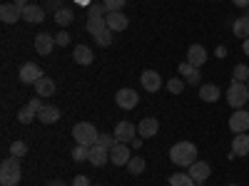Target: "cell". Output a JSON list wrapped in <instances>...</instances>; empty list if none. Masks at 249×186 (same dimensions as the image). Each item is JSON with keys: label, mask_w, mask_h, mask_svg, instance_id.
<instances>
[{"label": "cell", "mask_w": 249, "mask_h": 186, "mask_svg": "<svg viewBox=\"0 0 249 186\" xmlns=\"http://www.w3.org/2000/svg\"><path fill=\"white\" fill-rule=\"evenodd\" d=\"M170 159H172V164H177V167H187V169H190L192 164L197 161L195 141H177L175 147L170 149Z\"/></svg>", "instance_id": "1"}, {"label": "cell", "mask_w": 249, "mask_h": 186, "mask_svg": "<svg viewBox=\"0 0 249 186\" xmlns=\"http://www.w3.org/2000/svg\"><path fill=\"white\" fill-rule=\"evenodd\" d=\"M23 179V169H20V156H8L0 164V184L3 186H18Z\"/></svg>", "instance_id": "2"}, {"label": "cell", "mask_w": 249, "mask_h": 186, "mask_svg": "<svg viewBox=\"0 0 249 186\" xmlns=\"http://www.w3.org/2000/svg\"><path fill=\"white\" fill-rule=\"evenodd\" d=\"M72 137L77 144H82V147H95L97 139H100V132L95 129V124L90 122H77L72 127Z\"/></svg>", "instance_id": "3"}, {"label": "cell", "mask_w": 249, "mask_h": 186, "mask_svg": "<svg viewBox=\"0 0 249 186\" xmlns=\"http://www.w3.org/2000/svg\"><path fill=\"white\" fill-rule=\"evenodd\" d=\"M227 105L232 109H242L244 105H249V87L247 82H232L227 90Z\"/></svg>", "instance_id": "4"}, {"label": "cell", "mask_w": 249, "mask_h": 186, "mask_svg": "<svg viewBox=\"0 0 249 186\" xmlns=\"http://www.w3.org/2000/svg\"><path fill=\"white\" fill-rule=\"evenodd\" d=\"M115 102H117V107L120 109H135L140 105V94L130 87H122L117 94H115Z\"/></svg>", "instance_id": "5"}, {"label": "cell", "mask_w": 249, "mask_h": 186, "mask_svg": "<svg viewBox=\"0 0 249 186\" xmlns=\"http://www.w3.org/2000/svg\"><path fill=\"white\" fill-rule=\"evenodd\" d=\"M18 77H20V82H25V85H35V82H37V79H43L45 75H43V70H40L35 62H25V65L20 67Z\"/></svg>", "instance_id": "6"}, {"label": "cell", "mask_w": 249, "mask_h": 186, "mask_svg": "<svg viewBox=\"0 0 249 186\" xmlns=\"http://www.w3.org/2000/svg\"><path fill=\"white\" fill-rule=\"evenodd\" d=\"M132 159V154H130V147L127 144H115V147L110 149V161L115 164V167H127V161Z\"/></svg>", "instance_id": "7"}, {"label": "cell", "mask_w": 249, "mask_h": 186, "mask_svg": "<svg viewBox=\"0 0 249 186\" xmlns=\"http://www.w3.org/2000/svg\"><path fill=\"white\" fill-rule=\"evenodd\" d=\"M230 129H232L234 134H244V132H249V112L237 109V112L230 117Z\"/></svg>", "instance_id": "8"}, {"label": "cell", "mask_w": 249, "mask_h": 186, "mask_svg": "<svg viewBox=\"0 0 249 186\" xmlns=\"http://www.w3.org/2000/svg\"><path fill=\"white\" fill-rule=\"evenodd\" d=\"M140 82H142V87L147 90V92H160V87H162V77H160V72H155V70H144L142 75H140Z\"/></svg>", "instance_id": "9"}, {"label": "cell", "mask_w": 249, "mask_h": 186, "mask_svg": "<svg viewBox=\"0 0 249 186\" xmlns=\"http://www.w3.org/2000/svg\"><path fill=\"white\" fill-rule=\"evenodd\" d=\"M53 47H55V35H50V32H40V35L35 37V52H37V55L48 57V55L53 52Z\"/></svg>", "instance_id": "10"}, {"label": "cell", "mask_w": 249, "mask_h": 186, "mask_svg": "<svg viewBox=\"0 0 249 186\" xmlns=\"http://www.w3.org/2000/svg\"><path fill=\"white\" fill-rule=\"evenodd\" d=\"M105 23H107V28L112 32H122V30L130 28V20H127V15H122V10L120 13H107L105 15Z\"/></svg>", "instance_id": "11"}, {"label": "cell", "mask_w": 249, "mask_h": 186, "mask_svg": "<svg viewBox=\"0 0 249 186\" xmlns=\"http://www.w3.org/2000/svg\"><path fill=\"white\" fill-rule=\"evenodd\" d=\"M187 174H190L197 184H204L207 179H210V174H212V169H210V164H207V161H195L192 164V167H190V171H187Z\"/></svg>", "instance_id": "12"}, {"label": "cell", "mask_w": 249, "mask_h": 186, "mask_svg": "<svg viewBox=\"0 0 249 186\" xmlns=\"http://www.w3.org/2000/svg\"><path fill=\"white\" fill-rule=\"evenodd\" d=\"M160 132V122L155 119V117H144L140 124H137V134L142 137V139H150V137H155Z\"/></svg>", "instance_id": "13"}, {"label": "cell", "mask_w": 249, "mask_h": 186, "mask_svg": "<svg viewBox=\"0 0 249 186\" xmlns=\"http://www.w3.org/2000/svg\"><path fill=\"white\" fill-rule=\"evenodd\" d=\"M115 139L120 144H130L135 139V124L132 122H120L115 127Z\"/></svg>", "instance_id": "14"}, {"label": "cell", "mask_w": 249, "mask_h": 186, "mask_svg": "<svg viewBox=\"0 0 249 186\" xmlns=\"http://www.w3.org/2000/svg\"><path fill=\"white\" fill-rule=\"evenodd\" d=\"M20 17H23V10H20L15 3H5L3 8H0V20H3L5 25H13V23H18Z\"/></svg>", "instance_id": "15"}, {"label": "cell", "mask_w": 249, "mask_h": 186, "mask_svg": "<svg viewBox=\"0 0 249 186\" xmlns=\"http://www.w3.org/2000/svg\"><path fill=\"white\" fill-rule=\"evenodd\" d=\"M187 62H190L192 67H202L207 62V50L202 45H190L187 47Z\"/></svg>", "instance_id": "16"}, {"label": "cell", "mask_w": 249, "mask_h": 186, "mask_svg": "<svg viewBox=\"0 0 249 186\" xmlns=\"http://www.w3.org/2000/svg\"><path fill=\"white\" fill-rule=\"evenodd\" d=\"M88 161L92 164V167H105V164L110 161V149L95 144V147H90V159Z\"/></svg>", "instance_id": "17"}, {"label": "cell", "mask_w": 249, "mask_h": 186, "mask_svg": "<svg viewBox=\"0 0 249 186\" xmlns=\"http://www.w3.org/2000/svg\"><path fill=\"white\" fill-rule=\"evenodd\" d=\"M249 154V134H234L232 139V156H247Z\"/></svg>", "instance_id": "18"}, {"label": "cell", "mask_w": 249, "mask_h": 186, "mask_svg": "<svg viewBox=\"0 0 249 186\" xmlns=\"http://www.w3.org/2000/svg\"><path fill=\"white\" fill-rule=\"evenodd\" d=\"M72 60L77 62V65H92V62H95V52L88 47V45H77L75 47V52H72Z\"/></svg>", "instance_id": "19"}, {"label": "cell", "mask_w": 249, "mask_h": 186, "mask_svg": "<svg viewBox=\"0 0 249 186\" xmlns=\"http://www.w3.org/2000/svg\"><path fill=\"white\" fill-rule=\"evenodd\" d=\"M179 75H184V82H187V85H199V82H202L199 67H192L190 62H182V65H179Z\"/></svg>", "instance_id": "20"}, {"label": "cell", "mask_w": 249, "mask_h": 186, "mask_svg": "<svg viewBox=\"0 0 249 186\" xmlns=\"http://www.w3.org/2000/svg\"><path fill=\"white\" fill-rule=\"evenodd\" d=\"M23 20H25V23H43V20H45V8H40V5H28L25 10H23Z\"/></svg>", "instance_id": "21"}, {"label": "cell", "mask_w": 249, "mask_h": 186, "mask_svg": "<svg viewBox=\"0 0 249 186\" xmlns=\"http://www.w3.org/2000/svg\"><path fill=\"white\" fill-rule=\"evenodd\" d=\"M85 28H88V32L95 37L97 32H102V30H107V23H105V15H88V23H85Z\"/></svg>", "instance_id": "22"}, {"label": "cell", "mask_w": 249, "mask_h": 186, "mask_svg": "<svg viewBox=\"0 0 249 186\" xmlns=\"http://www.w3.org/2000/svg\"><path fill=\"white\" fill-rule=\"evenodd\" d=\"M232 32H234V37H242V40L249 37V15H242V17L234 20V23H232Z\"/></svg>", "instance_id": "23"}, {"label": "cell", "mask_w": 249, "mask_h": 186, "mask_svg": "<svg viewBox=\"0 0 249 186\" xmlns=\"http://www.w3.org/2000/svg\"><path fill=\"white\" fill-rule=\"evenodd\" d=\"M35 92H37L40 97H53V94H55V79H50V77L37 79V82H35Z\"/></svg>", "instance_id": "24"}, {"label": "cell", "mask_w": 249, "mask_h": 186, "mask_svg": "<svg viewBox=\"0 0 249 186\" xmlns=\"http://www.w3.org/2000/svg\"><path fill=\"white\" fill-rule=\"evenodd\" d=\"M37 119L43 122V124H55V122L60 119V109H57V107H50V105H45L43 109L37 112Z\"/></svg>", "instance_id": "25"}, {"label": "cell", "mask_w": 249, "mask_h": 186, "mask_svg": "<svg viewBox=\"0 0 249 186\" xmlns=\"http://www.w3.org/2000/svg\"><path fill=\"white\" fill-rule=\"evenodd\" d=\"M219 94H222V92H219L217 85H202V87H199V99H202V102H217Z\"/></svg>", "instance_id": "26"}, {"label": "cell", "mask_w": 249, "mask_h": 186, "mask_svg": "<svg viewBox=\"0 0 249 186\" xmlns=\"http://www.w3.org/2000/svg\"><path fill=\"white\" fill-rule=\"evenodd\" d=\"M72 20H75V13H72L70 8H60V10H55V23H57L60 28H68Z\"/></svg>", "instance_id": "27"}, {"label": "cell", "mask_w": 249, "mask_h": 186, "mask_svg": "<svg viewBox=\"0 0 249 186\" xmlns=\"http://www.w3.org/2000/svg\"><path fill=\"white\" fill-rule=\"evenodd\" d=\"M112 40H115V32L107 28V30H102V32L95 35V45H97V47H110Z\"/></svg>", "instance_id": "28"}, {"label": "cell", "mask_w": 249, "mask_h": 186, "mask_svg": "<svg viewBox=\"0 0 249 186\" xmlns=\"http://www.w3.org/2000/svg\"><path fill=\"white\" fill-rule=\"evenodd\" d=\"M170 186H197V181L190 174H172L170 176Z\"/></svg>", "instance_id": "29"}, {"label": "cell", "mask_w": 249, "mask_h": 186, "mask_svg": "<svg viewBox=\"0 0 249 186\" xmlns=\"http://www.w3.org/2000/svg\"><path fill=\"white\" fill-rule=\"evenodd\" d=\"M144 167H147V164H144V159H142V156H132V159L127 161V171H130V174H135V176H140V174L144 171Z\"/></svg>", "instance_id": "30"}, {"label": "cell", "mask_w": 249, "mask_h": 186, "mask_svg": "<svg viewBox=\"0 0 249 186\" xmlns=\"http://www.w3.org/2000/svg\"><path fill=\"white\" fill-rule=\"evenodd\" d=\"M35 117H37V112H35V109H30V107H23V109L18 112V122H20V124H30Z\"/></svg>", "instance_id": "31"}, {"label": "cell", "mask_w": 249, "mask_h": 186, "mask_svg": "<svg viewBox=\"0 0 249 186\" xmlns=\"http://www.w3.org/2000/svg\"><path fill=\"white\" fill-rule=\"evenodd\" d=\"M25 154H28V144L25 141L18 139V141L10 144V156H25Z\"/></svg>", "instance_id": "32"}, {"label": "cell", "mask_w": 249, "mask_h": 186, "mask_svg": "<svg viewBox=\"0 0 249 186\" xmlns=\"http://www.w3.org/2000/svg\"><path fill=\"white\" fill-rule=\"evenodd\" d=\"M72 159H75V161H88V159H90V147H82V144H77V147L72 149Z\"/></svg>", "instance_id": "33"}, {"label": "cell", "mask_w": 249, "mask_h": 186, "mask_svg": "<svg viewBox=\"0 0 249 186\" xmlns=\"http://www.w3.org/2000/svg\"><path fill=\"white\" fill-rule=\"evenodd\" d=\"M232 77H234L232 82H247L249 79V67L247 65H237L234 72H232Z\"/></svg>", "instance_id": "34"}, {"label": "cell", "mask_w": 249, "mask_h": 186, "mask_svg": "<svg viewBox=\"0 0 249 186\" xmlns=\"http://www.w3.org/2000/svg\"><path fill=\"white\" fill-rule=\"evenodd\" d=\"M124 3H127V0H102V5H105L107 13H120L124 8Z\"/></svg>", "instance_id": "35"}, {"label": "cell", "mask_w": 249, "mask_h": 186, "mask_svg": "<svg viewBox=\"0 0 249 186\" xmlns=\"http://www.w3.org/2000/svg\"><path fill=\"white\" fill-rule=\"evenodd\" d=\"M184 85H187L184 79H177V77H172V79L167 82V90H170V94H182Z\"/></svg>", "instance_id": "36"}, {"label": "cell", "mask_w": 249, "mask_h": 186, "mask_svg": "<svg viewBox=\"0 0 249 186\" xmlns=\"http://www.w3.org/2000/svg\"><path fill=\"white\" fill-rule=\"evenodd\" d=\"M97 144H100V147H105V149H112L117 144V139H115V134H100Z\"/></svg>", "instance_id": "37"}, {"label": "cell", "mask_w": 249, "mask_h": 186, "mask_svg": "<svg viewBox=\"0 0 249 186\" xmlns=\"http://www.w3.org/2000/svg\"><path fill=\"white\" fill-rule=\"evenodd\" d=\"M55 45H57V47H68V45H70V32H68V30H60V32L55 35Z\"/></svg>", "instance_id": "38"}, {"label": "cell", "mask_w": 249, "mask_h": 186, "mask_svg": "<svg viewBox=\"0 0 249 186\" xmlns=\"http://www.w3.org/2000/svg\"><path fill=\"white\" fill-rule=\"evenodd\" d=\"M107 10H105V5L102 3H95V5H90V10H88V15H105Z\"/></svg>", "instance_id": "39"}, {"label": "cell", "mask_w": 249, "mask_h": 186, "mask_svg": "<svg viewBox=\"0 0 249 186\" xmlns=\"http://www.w3.org/2000/svg\"><path fill=\"white\" fill-rule=\"evenodd\" d=\"M28 107H30V109H35V112H40V109H43V107H45V105H43V102H40V99H37V97H33V99H30V102H28Z\"/></svg>", "instance_id": "40"}, {"label": "cell", "mask_w": 249, "mask_h": 186, "mask_svg": "<svg viewBox=\"0 0 249 186\" xmlns=\"http://www.w3.org/2000/svg\"><path fill=\"white\" fill-rule=\"evenodd\" d=\"M72 186H92V184L88 181V176H75V181H72Z\"/></svg>", "instance_id": "41"}, {"label": "cell", "mask_w": 249, "mask_h": 186, "mask_svg": "<svg viewBox=\"0 0 249 186\" xmlns=\"http://www.w3.org/2000/svg\"><path fill=\"white\" fill-rule=\"evenodd\" d=\"M48 8H55V10H60V8H62V0H48Z\"/></svg>", "instance_id": "42"}, {"label": "cell", "mask_w": 249, "mask_h": 186, "mask_svg": "<svg viewBox=\"0 0 249 186\" xmlns=\"http://www.w3.org/2000/svg\"><path fill=\"white\" fill-rule=\"evenodd\" d=\"M15 5H18L20 10H25V8L30 5V0H15Z\"/></svg>", "instance_id": "43"}, {"label": "cell", "mask_w": 249, "mask_h": 186, "mask_svg": "<svg viewBox=\"0 0 249 186\" xmlns=\"http://www.w3.org/2000/svg\"><path fill=\"white\" fill-rule=\"evenodd\" d=\"M237 8H249V0H232Z\"/></svg>", "instance_id": "44"}, {"label": "cell", "mask_w": 249, "mask_h": 186, "mask_svg": "<svg viewBox=\"0 0 249 186\" xmlns=\"http://www.w3.org/2000/svg\"><path fill=\"white\" fill-rule=\"evenodd\" d=\"M130 144H132V147H135V149H140V147H142V137H135V139H132Z\"/></svg>", "instance_id": "45"}, {"label": "cell", "mask_w": 249, "mask_h": 186, "mask_svg": "<svg viewBox=\"0 0 249 186\" xmlns=\"http://www.w3.org/2000/svg\"><path fill=\"white\" fill-rule=\"evenodd\" d=\"M48 186H65V181H60V179H55V181H48Z\"/></svg>", "instance_id": "46"}, {"label": "cell", "mask_w": 249, "mask_h": 186, "mask_svg": "<svg viewBox=\"0 0 249 186\" xmlns=\"http://www.w3.org/2000/svg\"><path fill=\"white\" fill-rule=\"evenodd\" d=\"M242 50H244V55H249V37H247L244 43H242Z\"/></svg>", "instance_id": "47"}, {"label": "cell", "mask_w": 249, "mask_h": 186, "mask_svg": "<svg viewBox=\"0 0 249 186\" xmlns=\"http://www.w3.org/2000/svg\"><path fill=\"white\" fill-rule=\"evenodd\" d=\"M217 57H227V47H217Z\"/></svg>", "instance_id": "48"}, {"label": "cell", "mask_w": 249, "mask_h": 186, "mask_svg": "<svg viewBox=\"0 0 249 186\" xmlns=\"http://www.w3.org/2000/svg\"><path fill=\"white\" fill-rule=\"evenodd\" d=\"M77 3H80V5H88V3H90V0H77Z\"/></svg>", "instance_id": "49"}, {"label": "cell", "mask_w": 249, "mask_h": 186, "mask_svg": "<svg viewBox=\"0 0 249 186\" xmlns=\"http://www.w3.org/2000/svg\"><path fill=\"white\" fill-rule=\"evenodd\" d=\"M230 186H239V184H230Z\"/></svg>", "instance_id": "50"}, {"label": "cell", "mask_w": 249, "mask_h": 186, "mask_svg": "<svg viewBox=\"0 0 249 186\" xmlns=\"http://www.w3.org/2000/svg\"><path fill=\"white\" fill-rule=\"evenodd\" d=\"M247 87H249V79H247Z\"/></svg>", "instance_id": "51"}]
</instances>
